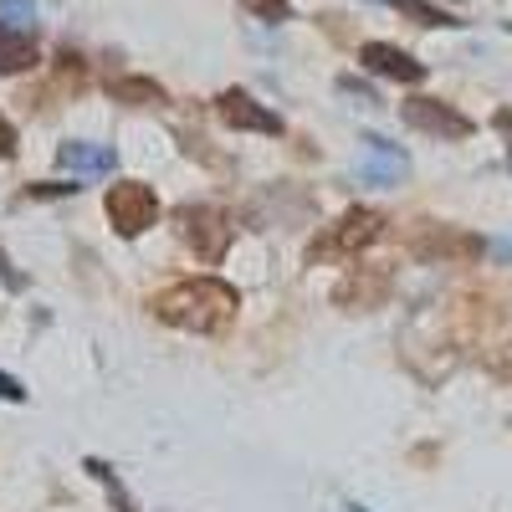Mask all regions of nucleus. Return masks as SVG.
I'll return each mask as SVG.
<instances>
[{"mask_svg": "<svg viewBox=\"0 0 512 512\" xmlns=\"http://www.w3.org/2000/svg\"><path fill=\"white\" fill-rule=\"evenodd\" d=\"M384 231V216L379 210H349L344 221H338L333 231H323L313 246H308V262H328V256H354L364 246H374Z\"/></svg>", "mask_w": 512, "mask_h": 512, "instance_id": "2", "label": "nucleus"}, {"mask_svg": "<svg viewBox=\"0 0 512 512\" xmlns=\"http://www.w3.org/2000/svg\"><path fill=\"white\" fill-rule=\"evenodd\" d=\"M384 287H390V277H369V272H359V282H344L338 287V303H349V308H359V303H369V297H379Z\"/></svg>", "mask_w": 512, "mask_h": 512, "instance_id": "13", "label": "nucleus"}, {"mask_svg": "<svg viewBox=\"0 0 512 512\" xmlns=\"http://www.w3.org/2000/svg\"><path fill=\"white\" fill-rule=\"evenodd\" d=\"M36 62H41V52H36V36L0 31V72H31Z\"/></svg>", "mask_w": 512, "mask_h": 512, "instance_id": "10", "label": "nucleus"}, {"mask_svg": "<svg viewBox=\"0 0 512 512\" xmlns=\"http://www.w3.org/2000/svg\"><path fill=\"white\" fill-rule=\"evenodd\" d=\"M359 62H364L369 72H379V77H395V82H420V77H425V67H420L410 52L390 47V41H369V47L359 52Z\"/></svg>", "mask_w": 512, "mask_h": 512, "instance_id": "8", "label": "nucleus"}, {"mask_svg": "<svg viewBox=\"0 0 512 512\" xmlns=\"http://www.w3.org/2000/svg\"><path fill=\"white\" fill-rule=\"evenodd\" d=\"M108 221H113L118 236H139V231H149V226L159 221V200H154V190L139 185V180L113 185V190H108Z\"/></svg>", "mask_w": 512, "mask_h": 512, "instance_id": "4", "label": "nucleus"}, {"mask_svg": "<svg viewBox=\"0 0 512 512\" xmlns=\"http://www.w3.org/2000/svg\"><path fill=\"white\" fill-rule=\"evenodd\" d=\"M0 400H16V405L26 400V390H21V384H16L11 374H0Z\"/></svg>", "mask_w": 512, "mask_h": 512, "instance_id": "17", "label": "nucleus"}, {"mask_svg": "<svg viewBox=\"0 0 512 512\" xmlns=\"http://www.w3.org/2000/svg\"><path fill=\"white\" fill-rule=\"evenodd\" d=\"M57 164L62 169H77V175H113L118 169V154L108 144H82V139H67L57 149Z\"/></svg>", "mask_w": 512, "mask_h": 512, "instance_id": "9", "label": "nucleus"}, {"mask_svg": "<svg viewBox=\"0 0 512 512\" xmlns=\"http://www.w3.org/2000/svg\"><path fill=\"white\" fill-rule=\"evenodd\" d=\"M0 154H16V123H6V113H0Z\"/></svg>", "mask_w": 512, "mask_h": 512, "instance_id": "16", "label": "nucleus"}, {"mask_svg": "<svg viewBox=\"0 0 512 512\" xmlns=\"http://www.w3.org/2000/svg\"><path fill=\"white\" fill-rule=\"evenodd\" d=\"M0 272H6V251H0Z\"/></svg>", "mask_w": 512, "mask_h": 512, "instance_id": "19", "label": "nucleus"}, {"mask_svg": "<svg viewBox=\"0 0 512 512\" xmlns=\"http://www.w3.org/2000/svg\"><path fill=\"white\" fill-rule=\"evenodd\" d=\"M400 113H405L410 128H420V134H436V139H466V134H472V118L456 113V108L441 103V98H410Z\"/></svg>", "mask_w": 512, "mask_h": 512, "instance_id": "5", "label": "nucleus"}, {"mask_svg": "<svg viewBox=\"0 0 512 512\" xmlns=\"http://www.w3.org/2000/svg\"><path fill=\"white\" fill-rule=\"evenodd\" d=\"M497 128H502V134H512V108H502V113H497Z\"/></svg>", "mask_w": 512, "mask_h": 512, "instance_id": "18", "label": "nucleus"}, {"mask_svg": "<svg viewBox=\"0 0 512 512\" xmlns=\"http://www.w3.org/2000/svg\"><path fill=\"white\" fill-rule=\"evenodd\" d=\"M405 169H410V159L395 144L364 139V164H359V180L364 185H395V180H405Z\"/></svg>", "mask_w": 512, "mask_h": 512, "instance_id": "7", "label": "nucleus"}, {"mask_svg": "<svg viewBox=\"0 0 512 512\" xmlns=\"http://www.w3.org/2000/svg\"><path fill=\"white\" fill-rule=\"evenodd\" d=\"M154 318L190 328V333H221L236 318V292L216 277H190L154 297Z\"/></svg>", "mask_w": 512, "mask_h": 512, "instance_id": "1", "label": "nucleus"}, {"mask_svg": "<svg viewBox=\"0 0 512 512\" xmlns=\"http://www.w3.org/2000/svg\"><path fill=\"white\" fill-rule=\"evenodd\" d=\"M384 6L405 11V16H410V21H420V26H456L441 6H431V0H384Z\"/></svg>", "mask_w": 512, "mask_h": 512, "instance_id": "14", "label": "nucleus"}, {"mask_svg": "<svg viewBox=\"0 0 512 512\" xmlns=\"http://www.w3.org/2000/svg\"><path fill=\"white\" fill-rule=\"evenodd\" d=\"M108 98H118V103H164V88L149 82V77H113Z\"/></svg>", "mask_w": 512, "mask_h": 512, "instance_id": "11", "label": "nucleus"}, {"mask_svg": "<svg viewBox=\"0 0 512 512\" xmlns=\"http://www.w3.org/2000/svg\"><path fill=\"white\" fill-rule=\"evenodd\" d=\"M31 26H36V0H0V31L31 36Z\"/></svg>", "mask_w": 512, "mask_h": 512, "instance_id": "12", "label": "nucleus"}, {"mask_svg": "<svg viewBox=\"0 0 512 512\" xmlns=\"http://www.w3.org/2000/svg\"><path fill=\"white\" fill-rule=\"evenodd\" d=\"M175 221H180L185 246L200 256V262H221V256H226V246H231V226H226L221 210H210V205H185Z\"/></svg>", "mask_w": 512, "mask_h": 512, "instance_id": "3", "label": "nucleus"}, {"mask_svg": "<svg viewBox=\"0 0 512 512\" xmlns=\"http://www.w3.org/2000/svg\"><path fill=\"white\" fill-rule=\"evenodd\" d=\"M216 113H221L231 128H251V134H282V118H277L272 108H262L251 93H241V88L221 93V98H216Z\"/></svg>", "mask_w": 512, "mask_h": 512, "instance_id": "6", "label": "nucleus"}, {"mask_svg": "<svg viewBox=\"0 0 512 512\" xmlns=\"http://www.w3.org/2000/svg\"><path fill=\"white\" fill-rule=\"evenodd\" d=\"M246 11H251V16H262L267 26H282V21L292 16L287 0H246Z\"/></svg>", "mask_w": 512, "mask_h": 512, "instance_id": "15", "label": "nucleus"}]
</instances>
